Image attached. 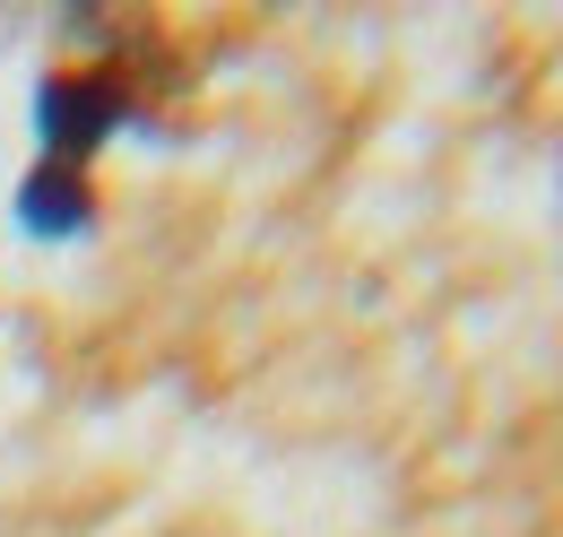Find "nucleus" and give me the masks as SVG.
<instances>
[{"instance_id":"obj_2","label":"nucleus","mask_w":563,"mask_h":537,"mask_svg":"<svg viewBox=\"0 0 563 537\" xmlns=\"http://www.w3.org/2000/svg\"><path fill=\"white\" fill-rule=\"evenodd\" d=\"M9 217H18V234H35V243H87L96 234V183L78 174V165H26L18 174V191H9Z\"/></svg>"},{"instance_id":"obj_1","label":"nucleus","mask_w":563,"mask_h":537,"mask_svg":"<svg viewBox=\"0 0 563 537\" xmlns=\"http://www.w3.org/2000/svg\"><path fill=\"white\" fill-rule=\"evenodd\" d=\"M131 113L140 105H131V87L113 69H53V78H35V147H44V165H78L87 174V156Z\"/></svg>"}]
</instances>
